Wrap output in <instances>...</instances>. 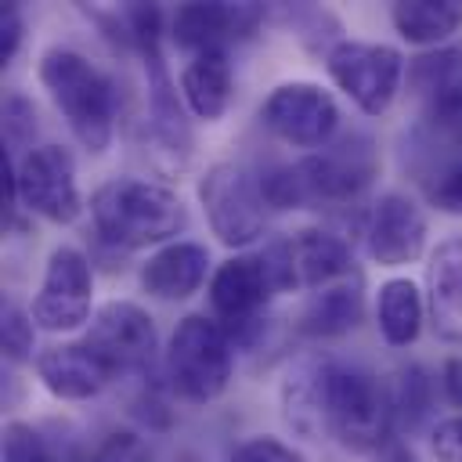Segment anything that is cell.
Wrapping results in <instances>:
<instances>
[{
    "label": "cell",
    "instance_id": "obj_8",
    "mask_svg": "<svg viewBox=\"0 0 462 462\" xmlns=\"http://www.w3.org/2000/svg\"><path fill=\"white\" fill-rule=\"evenodd\" d=\"M206 292L213 318L224 325L235 346L256 343V336L263 332V310L278 296L260 253H235L217 263Z\"/></svg>",
    "mask_w": 462,
    "mask_h": 462
},
{
    "label": "cell",
    "instance_id": "obj_25",
    "mask_svg": "<svg viewBox=\"0 0 462 462\" xmlns=\"http://www.w3.org/2000/svg\"><path fill=\"white\" fill-rule=\"evenodd\" d=\"M430 397H433V383H430L426 368L404 365L393 375V383H390V404H393V426H397V433L415 430L430 415Z\"/></svg>",
    "mask_w": 462,
    "mask_h": 462
},
{
    "label": "cell",
    "instance_id": "obj_20",
    "mask_svg": "<svg viewBox=\"0 0 462 462\" xmlns=\"http://www.w3.org/2000/svg\"><path fill=\"white\" fill-rule=\"evenodd\" d=\"M361 318H365V278L361 271H354L350 278H339L310 292V300L300 310V332L310 339H336L354 332Z\"/></svg>",
    "mask_w": 462,
    "mask_h": 462
},
{
    "label": "cell",
    "instance_id": "obj_9",
    "mask_svg": "<svg viewBox=\"0 0 462 462\" xmlns=\"http://www.w3.org/2000/svg\"><path fill=\"white\" fill-rule=\"evenodd\" d=\"M328 79L365 112V116H383L404 79V58L390 43H368V40H350L343 36L328 54H325Z\"/></svg>",
    "mask_w": 462,
    "mask_h": 462
},
{
    "label": "cell",
    "instance_id": "obj_1",
    "mask_svg": "<svg viewBox=\"0 0 462 462\" xmlns=\"http://www.w3.org/2000/svg\"><path fill=\"white\" fill-rule=\"evenodd\" d=\"M282 408L296 433L310 440L332 437L346 451L379 455L397 433L390 383L346 361L310 357L292 365L282 383Z\"/></svg>",
    "mask_w": 462,
    "mask_h": 462
},
{
    "label": "cell",
    "instance_id": "obj_24",
    "mask_svg": "<svg viewBox=\"0 0 462 462\" xmlns=\"http://www.w3.org/2000/svg\"><path fill=\"white\" fill-rule=\"evenodd\" d=\"M393 29L415 43V47H437L462 25V4L458 0H397L390 7Z\"/></svg>",
    "mask_w": 462,
    "mask_h": 462
},
{
    "label": "cell",
    "instance_id": "obj_4",
    "mask_svg": "<svg viewBox=\"0 0 462 462\" xmlns=\"http://www.w3.org/2000/svg\"><path fill=\"white\" fill-rule=\"evenodd\" d=\"M162 368L170 390L191 404L217 401L235 372V343L213 314H184L170 332Z\"/></svg>",
    "mask_w": 462,
    "mask_h": 462
},
{
    "label": "cell",
    "instance_id": "obj_21",
    "mask_svg": "<svg viewBox=\"0 0 462 462\" xmlns=\"http://www.w3.org/2000/svg\"><path fill=\"white\" fill-rule=\"evenodd\" d=\"M235 94V72L227 61V51H202L191 54V61L180 72V97L195 119L217 123Z\"/></svg>",
    "mask_w": 462,
    "mask_h": 462
},
{
    "label": "cell",
    "instance_id": "obj_27",
    "mask_svg": "<svg viewBox=\"0 0 462 462\" xmlns=\"http://www.w3.org/2000/svg\"><path fill=\"white\" fill-rule=\"evenodd\" d=\"M32 137H36V108L22 90H7L4 94V155L7 159H22L18 152H32Z\"/></svg>",
    "mask_w": 462,
    "mask_h": 462
},
{
    "label": "cell",
    "instance_id": "obj_22",
    "mask_svg": "<svg viewBox=\"0 0 462 462\" xmlns=\"http://www.w3.org/2000/svg\"><path fill=\"white\" fill-rule=\"evenodd\" d=\"M4 462H83V451L69 426L11 419L4 426Z\"/></svg>",
    "mask_w": 462,
    "mask_h": 462
},
{
    "label": "cell",
    "instance_id": "obj_32",
    "mask_svg": "<svg viewBox=\"0 0 462 462\" xmlns=\"http://www.w3.org/2000/svg\"><path fill=\"white\" fill-rule=\"evenodd\" d=\"M25 36V18L18 4H4L0 7V65H11V58L18 54Z\"/></svg>",
    "mask_w": 462,
    "mask_h": 462
},
{
    "label": "cell",
    "instance_id": "obj_11",
    "mask_svg": "<svg viewBox=\"0 0 462 462\" xmlns=\"http://www.w3.org/2000/svg\"><path fill=\"white\" fill-rule=\"evenodd\" d=\"M18 206L47 224H72L83 213L76 159L65 144H36L14 162Z\"/></svg>",
    "mask_w": 462,
    "mask_h": 462
},
{
    "label": "cell",
    "instance_id": "obj_33",
    "mask_svg": "<svg viewBox=\"0 0 462 462\" xmlns=\"http://www.w3.org/2000/svg\"><path fill=\"white\" fill-rule=\"evenodd\" d=\"M440 386H444V397H448L455 408H462V357H451V361L444 365Z\"/></svg>",
    "mask_w": 462,
    "mask_h": 462
},
{
    "label": "cell",
    "instance_id": "obj_7",
    "mask_svg": "<svg viewBox=\"0 0 462 462\" xmlns=\"http://www.w3.org/2000/svg\"><path fill=\"white\" fill-rule=\"evenodd\" d=\"M199 202L206 209L209 231L227 249H245L267 231V199L260 177L242 162H213L199 177Z\"/></svg>",
    "mask_w": 462,
    "mask_h": 462
},
{
    "label": "cell",
    "instance_id": "obj_26",
    "mask_svg": "<svg viewBox=\"0 0 462 462\" xmlns=\"http://www.w3.org/2000/svg\"><path fill=\"white\" fill-rule=\"evenodd\" d=\"M422 195L437 213H462V152H451L422 177Z\"/></svg>",
    "mask_w": 462,
    "mask_h": 462
},
{
    "label": "cell",
    "instance_id": "obj_30",
    "mask_svg": "<svg viewBox=\"0 0 462 462\" xmlns=\"http://www.w3.org/2000/svg\"><path fill=\"white\" fill-rule=\"evenodd\" d=\"M231 462H307L300 448L285 444L282 437L260 433V437H245L242 444H235Z\"/></svg>",
    "mask_w": 462,
    "mask_h": 462
},
{
    "label": "cell",
    "instance_id": "obj_19",
    "mask_svg": "<svg viewBox=\"0 0 462 462\" xmlns=\"http://www.w3.org/2000/svg\"><path fill=\"white\" fill-rule=\"evenodd\" d=\"M426 310L444 343H462V238H444L430 253Z\"/></svg>",
    "mask_w": 462,
    "mask_h": 462
},
{
    "label": "cell",
    "instance_id": "obj_15",
    "mask_svg": "<svg viewBox=\"0 0 462 462\" xmlns=\"http://www.w3.org/2000/svg\"><path fill=\"white\" fill-rule=\"evenodd\" d=\"M267 18L263 4H180L170 22V36L180 51H227L231 40H249Z\"/></svg>",
    "mask_w": 462,
    "mask_h": 462
},
{
    "label": "cell",
    "instance_id": "obj_6",
    "mask_svg": "<svg viewBox=\"0 0 462 462\" xmlns=\"http://www.w3.org/2000/svg\"><path fill=\"white\" fill-rule=\"evenodd\" d=\"M303 209H332L357 202L379 173V152L368 134H343L325 148L292 162Z\"/></svg>",
    "mask_w": 462,
    "mask_h": 462
},
{
    "label": "cell",
    "instance_id": "obj_14",
    "mask_svg": "<svg viewBox=\"0 0 462 462\" xmlns=\"http://www.w3.org/2000/svg\"><path fill=\"white\" fill-rule=\"evenodd\" d=\"M365 249L379 267H404L415 263L426 253V213L422 206L404 191H383L361 224Z\"/></svg>",
    "mask_w": 462,
    "mask_h": 462
},
{
    "label": "cell",
    "instance_id": "obj_18",
    "mask_svg": "<svg viewBox=\"0 0 462 462\" xmlns=\"http://www.w3.org/2000/svg\"><path fill=\"white\" fill-rule=\"evenodd\" d=\"M289 242V260L296 274V289H325L339 278H350L354 267V249L343 235L325 231V227H300L285 235Z\"/></svg>",
    "mask_w": 462,
    "mask_h": 462
},
{
    "label": "cell",
    "instance_id": "obj_23",
    "mask_svg": "<svg viewBox=\"0 0 462 462\" xmlns=\"http://www.w3.org/2000/svg\"><path fill=\"white\" fill-rule=\"evenodd\" d=\"M426 321V300L411 278H386L375 296V325L390 346H411Z\"/></svg>",
    "mask_w": 462,
    "mask_h": 462
},
{
    "label": "cell",
    "instance_id": "obj_29",
    "mask_svg": "<svg viewBox=\"0 0 462 462\" xmlns=\"http://www.w3.org/2000/svg\"><path fill=\"white\" fill-rule=\"evenodd\" d=\"M87 462H152V444L134 430H112Z\"/></svg>",
    "mask_w": 462,
    "mask_h": 462
},
{
    "label": "cell",
    "instance_id": "obj_12",
    "mask_svg": "<svg viewBox=\"0 0 462 462\" xmlns=\"http://www.w3.org/2000/svg\"><path fill=\"white\" fill-rule=\"evenodd\" d=\"M90 303H94V267L83 249L58 245L47 256L43 282L32 296V321L43 332H72L79 325H90Z\"/></svg>",
    "mask_w": 462,
    "mask_h": 462
},
{
    "label": "cell",
    "instance_id": "obj_10",
    "mask_svg": "<svg viewBox=\"0 0 462 462\" xmlns=\"http://www.w3.org/2000/svg\"><path fill=\"white\" fill-rule=\"evenodd\" d=\"M83 343L112 368V375H148L159 361V332L144 307L112 300L94 310Z\"/></svg>",
    "mask_w": 462,
    "mask_h": 462
},
{
    "label": "cell",
    "instance_id": "obj_34",
    "mask_svg": "<svg viewBox=\"0 0 462 462\" xmlns=\"http://www.w3.org/2000/svg\"><path fill=\"white\" fill-rule=\"evenodd\" d=\"M375 462H419L404 444H390V448H383L379 455H375Z\"/></svg>",
    "mask_w": 462,
    "mask_h": 462
},
{
    "label": "cell",
    "instance_id": "obj_16",
    "mask_svg": "<svg viewBox=\"0 0 462 462\" xmlns=\"http://www.w3.org/2000/svg\"><path fill=\"white\" fill-rule=\"evenodd\" d=\"M43 390L58 401H90L97 397L116 375L112 368L83 343H54V346H43L32 361Z\"/></svg>",
    "mask_w": 462,
    "mask_h": 462
},
{
    "label": "cell",
    "instance_id": "obj_31",
    "mask_svg": "<svg viewBox=\"0 0 462 462\" xmlns=\"http://www.w3.org/2000/svg\"><path fill=\"white\" fill-rule=\"evenodd\" d=\"M430 451L437 462H462V411L448 415L430 433Z\"/></svg>",
    "mask_w": 462,
    "mask_h": 462
},
{
    "label": "cell",
    "instance_id": "obj_13",
    "mask_svg": "<svg viewBox=\"0 0 462 462\" xmlns=\"http://www.w3.org/2000/svg\"><path fill=\"white\" fill-rule=\"evenodd\" d=\"M260 119L278 141L292 148H325L328 141H336L339 105L321 83L289 79L263 97Z\"/></svg>",
    "mask_w": 462,
    "mask_h": 462
},
{
    "label": "cell",
    "instance_id": "obj_28",
    "mask_svg": "<svg viewBox=\"0 0 462 462\" xmlns=\"http://www.w3.org/2000/svg\"><path fill=\"white\" fill-rule=\"evenodd\" d=\"M32 336H36V321L29 310H22L14 300H4V310H0V346H4V357L11 365H22L32 357Z\"/></svg>",
    "mask_w": 462,
    "mask_h": 462
},
{
    "label": "cell",
    "instance_id": "obj_5",
    "mask_svg": "<svg viewBox=\"0 0 462 462\" xmlns=\"http://www.w3.org/2000/svg\"><path fill=\"white\" fill-rule=\"evenodd\" d=\"M408 90L419 101V126L415 137L426 144L430 159L440 152H462V47H433L408 61L404 69Z\"/></svg>",
    "mask_w": 462,
    "mask_h": 462
},
{
    "label": "cell",
    "instance_id": "obj_3",
    "mask_svg": "<svg viewBox=\"0 0 462 462\" xmlns=\"http://www.w3.org/2000/svg\"><path fill=\"white\" fill-rule=\"evenodd\" d=\"M36 76L87 152H105L116 134V87L112 79L72 47L43 51Z\"/></svg>",
    "mask_w": 462,
    "mask_h": 462
},
{
    "label": "cell",
    "instance_id": "obj_17",
    "mask_svg": "<svg viewBox=\"0 0 462 462\" xmlns=\"http://www.w3.org/2000/svg\"><path fill=\"white\" fill-rule=\"evenodd\" d=\"M209 249L199 245V242H188V238H177L170 245H159L144 263H141V289L155 300H166V303H177V300H188L195 296L206 278H213L209 271Z\"/></svg>",
    "mask_w": 462,
    "mask_h": 462
},
{
    "label": "cell",
    "instance_id": "obj_2",
    "mask_svg": "<svg viewBox=\"0 0 462 462\" xmlns=\"http://www.w3.org/2000/svg\"><path fill=\"white\" fill-rule=\"evenodd\" d=\"M90 220L97 238L112 249L170 245L188 227V206L166 184L112 177L90 191Z\"/></svg>",
    "mask_w": 462,
    "mask_h": 462
}]
</instances>
